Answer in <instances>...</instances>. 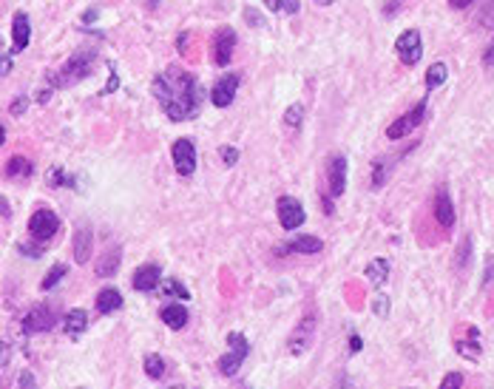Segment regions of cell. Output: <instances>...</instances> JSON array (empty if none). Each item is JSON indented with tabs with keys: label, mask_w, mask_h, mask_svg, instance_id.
<instances>
[{
	"label": "cell",
	"mask_w": 494,
	"mask_h": 389,
	"mask_svg": "<svg viewBox=\"0 0 494 389\" xmlns=\"http://www.w3.org/2000/svg\"><path fill=\"white\" fill-rule=\"evenodd\" d=\"M151 91H154L159 108L174 122H185L199 114V105H202L199 80L179 66L162 68L151 82Z\"/></svg>",
	"instance_id": "6da1fadb"
},
{
	"label": "cell",
	"mask_w": 494,
	"mask_h": 389,
	"mask_svg": "<svg viewBox=\"0 0 494 389\" xmlns=\"http://www.w3.org/2000/svg\"><path fill=\"white\" fill-rule=\"evenodd\" d=\"M94 60H97V52H94V49H80V52H74L57 71L49 74L52 85H54V89H68V85L86 80V77L91 74Z\"/></svg>",
	"instance_id": "7a4b0ae2"
},
{
	"label": "cell",
	"mask_w": 494,
	"mask_h": 389,
	"mask_svg": "<svg viewBox=\"0 0 494 389\" xmlns=\"http://www.w3.org/2000/svg\"><path fill=\"white\" fill-rule=\"evenodd\" d=\"M247 353H250V344H247V338L241 335V332H227V353L219 358V372L222 375H236L239 372V367L244 364V358H247Z\"/></svg>",
	"instance_id": "3957f363"
},
{
	"label": "cell",
	"mask_w": 494,
	"mask_h": 389,
	"mask_svg": "<svg viewBox=\"0 0 494 389\" xmlns=\"http://www.w3.org/2000/svg\"><path fill=\"white\" fill-rule=\"evenodd\" d=\"M60 230V219L57 213L49 210V207H37L31 216H29V236L37 239V242H49L54 233Z\"/></svg>",
	"instance_id": "277c9868"
},
{
	"label": "cell",
	"mask_w": 494,
	"mask_h": 389,
	"mask_svg": "<svg viewBox=\"0 0 494 389\" xmlns=\"http://www.w3.org/2000/svg\"><path fill=\"white\" fill-rule=\"evenodd\" d=\"M424 117H426V97H424L415 108H409L403 117H398V119L387 128V137H389V140H403V137H409V134L424 122Z\"/></svg>",
	"instance_id": "5b68a950"
},
{
	"label": "cell",
	"mask_w": 494,
	"mask_h": 389,
	"mask_svg": "<svg viewBox=\"0 0 494 389\" xmlns=\"http://www.w3.org/2000/svg\"><path fill=\"white\" fill-rule=\"evenodd\" d=\"M276 213H278V225H281L284 230H296V228H301L304 219H307V210L301 207V202H299L296 196H281V199L276 202Z\"/></svg>",
	"instance_id": "8992f818"
},
{
	"label": "cell",
	"mask_w": 494,
	"mask_h": 389,
	"mask_svg": "<svg viewBox=\"0 0 494 389\" xmlns=\"http://www.w3.org/2000/svg\"><path fill=\"white\" fill-rule=\"evenodd\" d=\"M395 52L401 57L403 66H415L424 54V40H421V31L418 29H406L398 40H395Z\"/></svg>",
	"instance_id": "52a82bcc"
},
{
	"label": "cell",
	"mask_w": 494,
	"mask_h": 389,
	"mask_svg": "<svg viewBox=\"0 0 494 389\" xmlns=\"http://www.w3.org/2000/svg\"><path fill=\"white\" fill-rule=\"evenodd\" d=\"M313 338H315V316H304L299 327L290 332V338H287V350L293 355H304L313 347Z\"/></svg>",
	"instance_id": "ba28073f"
},
{
	"label": "cell",
	"mask_w": 494,
	"mask_h": 389,
	"mask_svg": "<svg viewBox=\"0 0 494 389\" xmlns=\"http://www.w3.org/2000/svg\"><path fill=\"white\" fill-rule=\"evenodd\" d=\"M54 324H57V313H54V307H49V304H37V307H31V310L23 316V330H26L29 335H34V332H49Z\"/></svg>",
	"instance_id": "9c48e42d"
},
{
	"label": "cell",
	"mask_w": 494,
	"mask_h": 389,
	"mask_svg": "<svg viewBox=\"0 0 494 389\" xmlns=\"http://www.w3.org/2000/svg\"><path fill=\"white\" fill-rule=\"evenodd\" d=\"M171 159L179 177H190L196 170V145L190 140H177L171 148Z\"/></svg>",
	"instance_id": "30bf717a"
},
{
	"label": "cell",
	"mask_w": 494,
	"mask_h": 389,
	"mask_svg": "<svg viewBox=\"0 0 494 389\" xmlns=\"http://www.w3.org/2000/svg\"><path fill=\"white\" fill-rule=\"evenodd\" d=\"M239 82H241V77H239L236 71H233V74L219 77V80H216V85H214V91H211V103H214L216 108H227V105L233 103L236 91H239Z\"/></svg>",
	"instance_id": "8fae6325"
},
{
	"label": "cell",
	"mask_w": 494,
	"mask_h": 389,
	"mask_svg": "<svg viewBox=\"0 0 494 389\" xmlns=\"http://www.w3.org/2000/svg\"><path fill=\"white\" fill-rule=\"evenodd\" d=\"M233 49H236V31L230 26H222L216 40H214V60H216V66H227L233 60Z\"/></svg>",
	"instance_id": "7c38bea8"
},
{
	"label": "cell",
	"mask_w": 494,
	"mask_h": 389,
	"mask_svg": "<svg viewBox=\"0 0 494 389\" xmlns=\"http://www.w3.org/2000/svg\"><path fill=\"white\" fill-rule=\"evenodd\" d=\"M327 185H329V196H341L347 191V159L344 156H333V159H329Z\"/></svg>",
	"instance_id": "4fadbf2b"
},
{
	"label": "cell",
	"mask_w": 494,
	"mask_h": 389,
	"mask_svg": "<svg viewBox=\"0 0 494 389\" xmlns=\"http://www.w3.org/2000/svg\"><path fill=\"white\" fill-rule=\"evenodd\" d=\"M159 281H162V267L159 265H142V267H137V273L131 279L137 293H151V290L159 287Z\"/></svg>",
	"instance_id": "5bb4252c"
},
{
	"label": "cell",
	"mask_w": 494,
	"mask_h": 389,
	"mask_svg": "<svg viewBox=\"0 0 494 389\" xmlns=\"http://www.w3.org/2000/svg\"><path fill=\"white\" fill-rule=\"evenodd\" d=\"M91 250H94V233H91L89 225H80L77 233H74V262L86 265L91 258Z\"/></svg>",
	"instance_id": "9a60e30c"
},
{
	"label": "cell",
	"mask_w": 494,
	"mask_h": 389,
	"mask_svg": "<svg viewBox=\"0 0 494 389\" xmlns=\"http://www.w3.org/2000/svg\"><path fill=\"white\" fill-rule=\"evenodd\" d=\"M435 219H437V225L446 228V230L455 228V207H451V199H449V191H446V188H440V191L435 193Z\"/></svg>",
	"instance_id": "2e32d148"
},
{
	"label": "cell",
	"mask_w": 494,
	"mask_h": 389,
	"mask_svg": "<svg viewBox=\"0 0 494 389\" xmlns=\"http://www.w3.org/2000/svg\"><path fill=\"white\" fill-rule=\"evenodd\" d=\"M324 250V242L318 236H296L287 244L278 247V253H301V256H313V253H321Z\"/></svg>",
	"instance_id": "e0dca14e"
},
{
	"label": "cell",
	"mask_w": 494,
	"mask_h": 389,
	"mask_svg": "<svg viewBox=\"0 0 494 389\" xmlns=\"http://www.w3.org/2000/svg\"><path fill=\"white\" fill-rule=\"evenodd\" d=\"M86 330H89V316H86V310L74 307V310H68V313L63 316V332H66L71 341H77Z\"/></svg>",
	"instance_id": "ac0fdd59"
},
{
	"label": "cell",
	"mask_w": 494,
	"mask_h": 389,
	"mask_svg": "<svg viewBox=\"0 0 494 389\" xmlns=\"http://www.w3.org/2000/svg\"><path fill=\"white\" fill-rule=\"evenodd\" d=\"M29 37H31L29 15H26V12H17V15L12 17V43H15L12 52H23V49L29 46Z\"/></svg>",
	"instance_id": "d6986e66"
},
{
	"label": "cell",
	"mask_w": 494,
	"mask_h": 389,
	"mask_svg": "<svg viewBox=\"0 0 494 389\" xmlns=\"http://www.w3.org/2000/svg\"><path fill=\"white\" fill-rule=\"evenodd\" d=\"M119 262H122V250H119V244H114L111 250H105V253L97 258L94 270H97V276L108 279V276H117V270H119Z\"/></svg>",
	"instance_id": "ffe728a7"
},
{
	"label": "cell",
	"mask_w": 494,
	"mask_h": 389,
	"mask_svg": "<svg viewBox=\"0 0 494 389\" xmlns=\"http://www.w3.org/2000/svg\"><path fill=\"white\" fill-rule=\"evenodd\" d=\"M159 318H162V324L165 327H171V330H182L185 324H188V307L185 304H165L162 310H159Z\"/></svg>",
	"instance_id": "44dd1931"
},
{
	"label": "cell",
	"mask_w": 494,
	"mask_h": 389,
	"mask_svg": "<svg viewBox=\"0 0 494 389\" xmlns=\"http://www.w3.org/2000/svg\"><path fill=\"white\" fill-rule=\"evenodd\" d=\"M119 307H122V293H119V290L105 287V290H100V293H97V310H100L103 316L117 313Z\"/></svg>",
	"instance_id": "7402d4cb"
},
{
	"label": "cell",
	"mask_w": 494,
	"mask_h": 389,
	"mask_svg": "<svg viewBox=\"0 0 494 389\" xmlns=\"http://www.w3.org/2000/svg\"><path fill=\"white\" fill-rule=\"evenodd\" d=\"M458 353L469 361H477L480 358V332L477 327H469V338H461L458 341Z\"/></svg>",
	"instance_id": "603a6c76"
},
{
	"label": "cell",
	"mask_w": 494,
	"mask_h": 389,
	"mask_svg": "<svg viewBox=\"0 0 494 389\" xmlns=\"http://www.w3.org/2000/svg\"><path fill=\"white\" fill-rule=\"evenodd\" d=\"M364 276H366L369 284H378V287H381V284L389 279V262H387V258H373V262L366 265Z\"/></svg>",
	"instance_id": "cb8c5ba5"
},
{
	"label": "cell",
	"mask_w": 494,
	"mask_h": 389,
	"mask_svg": "<svg viewBox=\"0 0 494 389\" xmlns=\"http://www.w3.org/2000/svg\"><path fill=\"white\" fill-rule=\"evenodd\" d=\"M46 185L49 188H77V179L71 174H66V170L60 165H52L46 170Z\"/></svg>",
	"instance_id": "d4e9b609"
},
{
	"label": "cell",
	"mask_w": 494,
	"mask_h": 389,
	"mask_svg": "<svg viewBox=\"0 0 494 389\" xmlns=\"http://www.w3.org/2000/svg\"><path fill=\"white\" fill-rule=\"evenodd\" d=\"M34 174V165L26 159V156H12L6 162V177H15V179H29Z\"/></svg>",
	"instance_id": "484cf974"
},
{
	"label": "cell",
	"mask_w": 494,
	"mask_h": 389,
	"mask_svg": "<svg viewBox=\"0 0 494 389\" xmlns=\"http://www.w3.org/2000/svg\"><path fill=\"white\" fill-rule=\"evenodd\" d=\"M159 293H162V298H182V301H188V298H190L188 287H185L182 281H177V279L162 281V284H159Z\"/></svg>",
	"instance_id": "4316f807"
},
{
	"label": "cell",
	"mask_w": 494,
	"mask_h": 389,
	"mask_svg": "<svg viewBox=\"0 0 494 389\" xmlns=\"http://www.w3.org/2000/svg\"><path fill=\"white\" fill-rule=\"evenodd\" d=\"M446 77H449L446 63H432V66H429V71H426V89H429V91H435L437 85H443V82H446Z\"/></svg>",
	"instance_id": "83f0119b"
},
{
	"label": "cell",
	"mask_w": 494,
	"mask_h": 389,
	"mask_svg": "<svg viewBox=\"0 0 494 389\" xmlns=\"http://www.w3.org/2000/svg\"><path fill=\"white\" fill-rule=\"evenodd\" d=\"M389 168H392L389 156H381V159H375V162H373V188H375V191H378V188L387 182Z\"/></svg>",
	"instance_id": "f1b7e54d"
},
{
	"label": "cell",
	"mask_w": 494,
	"mask_h": 389,
	"mask_svg": "<svg viewBox=\"0 0 494 389\" xmlns=\"http://www.w3.org/2000/svg\"><path fill=\"white\" fill-rule=\"evenodd\" d=\"M165 358L162 355H156V353H151V355H145V375L148 378H154V381H159L162 375H165Z\"/></svg>",
	"instance_id": "f546056e"
},
{
	"label": "cell",
	"mask_w": 494,
	"mask_h": 389,
	"mask_svg": "<svg viewBox=\"0 0 494 389\" xmlns=\"http://www.w3.org/2000/svg\"><path fill=\"white\" fill-rule=\"evenodd\" d=\"M68 273V267L66 265H54L49 273H46V279H43V290H52V287H57L60 281H63V276Z\"/></svg>",
	"instance_id": "4dcf8cb0"
},
{
	"label": "cell",
	"mask_w": 494,
	"mask_h": 389,
	"mask_svg": "<svg viewBox=\"0 0 494 389\" xmlns=\"http://www.w3.org/2000/svg\"><path fill=\"white\" fill-rule=\"evenodd\" d=\"M301 117H304V105H299V103L284 111V122L290 125V128H299V125H301Z\"/></svg>",
	"instance_id": "1f68e13d"
},
{
	"label": "cell",
	"mask_w": 494,
	"mask_h": 389,
	"mask_svg": "<svg viewBox=\"0 0 494 389\" xmlns=\"http://www.w3.org/2000/svg\"><path fill=\"white\" fill-rule=\"evenodd\" d=\"M461 386H463V375H461V372H449V375L440 381L437 389H461Z\"/></svg>",
	"instance_id": "d6a6232c"
},
{
	"label": "cell",
	"mask_w": 494,
	"mask_h": 389,
	"mask_svg": "<svg viewBox=\"0 0 494 389\" xmlns=\"http://www.w3.org/2000/svg\"><path fill=\"white\" fill-rule=\"evenodd\" d=\"M15 389H37V378H34L29 369H23V372L17 375V383H15Z\"/></svg>",
	"instance_id": "836d02e7"
},
{
	"label": "cell",
	"mask_w": 494,
	"mask_h": 389,
	"mask_svg": "<svg viewBox=\"0 0 494 389\" xmlns=\"http://www.w3.org/2000/svg\"><path fill=\"white\" fill-rule=\"evenodd\" d=\"M373 313L381 316V318H387V313H389V298L387 295H375L373 298Z\"/></svg>",
	"instance_id": "e575fe53"
},
{
	"label": "cell",
	"mask_w": 494,
	"mask_h": 389,
	"mask_svg": "<svg viewBox=\"0 0 494 389\" xmlns=\"http://www.w3.org/2000/svg\"><path fill=\"white\" fill-rule=\"evenodd\" d=\"M480 23L488 26V29H494V0H488V3L483 6V12H480Z\"/></svg>",
	"instance_id": "d590c367"
},
{
	"label": "cell",
	"mask_w": 494,
	"mask_h": 389,
	"mask_svg": "<svg viewBox=\"0 0 494 389\" xmlns=\"http://www.w3.org/2000/svg\"><path fill=\"white\" fill-rule=\"evenodd\" d=\"M17 250H20L23 256H29V258H40V256H43V247H40V244L34 247V244H26V242H20V244H17Z\"/></svg>",
	"instance_id": "8d00e7d4"
},
{
	"label": "cell",
	"mask_w": 494,
	"mask_h": 389,
	"mask_svg": "<svg viewBox=\"0 0 494 389\" xmlns=\"http://www.w3.org/2000/svg\"><path fill=\"white\" fill-rule=\"evenodd\" d=\"M222 159H225L227 168H233V165L239 162V151H236V148H222Z\"/></svg>",
	"instance_id": "74e56055"
},
{
	"label": "cell",
	"mask_w": 494,
	"mask_h": 389,
	"mask_svg": "<svg viewBox=\"0 0 494 389\" xmlns=\"http://www.w3.org/2000/svg\"><path fill=\"white\" fill-rule=\"evenodd\" d=\"M26 105H29V100H26V97H20V100H15V103L9 105V114H12V117H20V114L26 111Z\"/></svg>",
	"instance_id": "f35d334b"
},
{
	"label": "cell",
	"mask_w": 494,
	"mask_h": 389,
	"mask_svg": "<svg viewBox=\"0 0 494 389\" xmlns=\"http://www.w3.org/2000/svg\"><path fill=\"white\" fill-rule=\"evenodd\" d=\"M466 258H472V239H466L461 247V262H458L461 267H466Z\"/></svg>",
	"instance_id": "ab89813d"
},
{
	"label": "cell",
	"mask_w": 494,
	"mask_h": 389,
	"mask_svg": "<svg viewBox=\"0 0 494 389\" xmlns=\"http://www.w3.org/2000/svg\"><path fill=\"white\" fill-rule=\"evenodd\" d=\"M117 85H119V77H117V71H111V82H108V85H105V89H103V91H100V94H111V91H114V89H117Z\"/></svg>",
	"instance_id": "60d3db41"
},
{
	"label": "cell",
	"mask_w": 494,
	"mask_h": 389,
	"mask_svg": "<svg viewBox=\"0 0 494 389\" xmlns=\"http://www.w3.org/2000/svg\"><path fill=\"white\" fill-rule=\"evenodd\" d=\"M338 389H358V386H355V381L350 375H341L338 378Z\"/></svg>",
	"instance_id": "b9f144b4"
},
{
	"label": "cell",
	"mask_w": 494,
	"mask_h": 389,
	"mask_svg": "<svg viewBox=\"0 0 494 389\" xmlns=\"http://www.w3.org/2000/svg\"><path fill=\"white\" fill-rule=\"evenodd\" d=\"M264 6H267L270 12H281V9H284V0H264Z\"/></svg>",
	"instance_id": "7bdbcfd3"
},
{
	"label": "cell",
	"mask_w": 494,
	"mask_h": 389,
	"mask_svg": "<svg viewBox=\"0 0 494 389\" xmlns=\"http://www.w3.org/2000/svg\"><path fill=\"white\" fill-rule=\"evenodd\" d=\"M361 347H364L361 338H358V335H350V353H361Z\"/></svg>",
	"instance_id": "ee69618b"
},
{
	"label": "cell",
	"mask_w": 494,
	"mask_h": 389,
	"mask_svg": "<svg viewBox=\"0 0 494 389\" xmlns=\"http://www.w3.org/2000/svg\"><path fill=\"white\" fill-rule=\"evenodd\" d=\"M474 0H449V6L451 9H466V6H472Z\"/></svg>",
	"instance_id": "f6af8a7d"
},
{
	"label": "cell",
	"mask_w": 494,
	"mask_h": 389,
	"mask_svg": "<svg viewBox=\"0 0 494 389\" xmlns=\"http://www.w3.org/2000/svg\"><path fill=\"white\" fill-rule=\"evenodd\" d=\"M483 63H486V66H494V40H491V46H488V52L483 54Z\"/></svg>",
	"instance_id": "bcb514c9"
},
{
	"label": "cell",
	"mask_w": 494,
	"mask_h": 389,
	"mask_svg": "<svg viewBox=\"0 0 494 389\" xmlns=\"http://www.w3.org/2000/svg\"><path fill=\"white\" fill-rule=\"evenodd\" d=\"M91 20H97V9H89L86 15H82V23H91Z\"/></svg>",
	"instance_id": "7dc6e473"
},
{
	"label": "cell",
	"mask_w": 494,
	"mask_h": 389,
	"mask_svg": "<svg viewBox=\"0 0 494 389\" xmlns=\"http://www.w3.org/2000/svg\"><path fill=\"white\" fill-rule=\"evenodd\" d=\"M9 71H12V57L6 54V57H3V71H0V74H3V77H6Z\"/></svg>",
	"instance_id": "c3c4849f"
},
{
	"label": "cell",
	"mask_w": 494,
	"mask_h": 389,
	"mask_svg": "<svg viewBox=\"0 0 494 389\" xmlns=\"http://www.w3.org/2000/svg\"><path fill=\"white\" fill-rule=\"evenodd\" d=\"M244 15H247V20H250V23H253V26H259V15H256V12H253V9H247V12H244Z\"/></svg>",
	"instance_id": "681fc988"
},
{
	"label": "cell",
	"mask_w": 494,
	"mask_h": 389,
	"mask_svg": "<svg viewBox=\"0 0 494 389\" xmlns=\"http://www.w3.org/2000/svg\"><path fill=\"white\" fill-rule=\"evenodd\" d=\"M49 97H52V91H49V89H46V91H40V94H37V100H40V103H49Z\"/></svg>",
	"instance_id": "f907efd6"
},
{
	"label": "cell",
	"mask_w": 494,
	"mask_h": 389,
	"mask_svg": "<svg viewBox=\"0 0 494 389\" xmlns=\"http://www.w3.org/2000/svg\"><path fill=\"white\" fill-rule=\"evenodd\" d=\"M0 205H3V219H9V199H3Z\"/></svg>",
	"instance_id": "816d5d0a"
},
{
	"label": "cell",
	"mask_w": 494,
	"mask_h": 389,
	"mask_svg": "<svg viewBox=\"0 0 494 389\" xmlns=\"http://www.w3.org/2000/svg\"><path fill=\"white\" fill-rule=\"evenodd\" d=\"M162 389H185L182 383H174V386H162Z\"/></svg>",
	"instance_id": "f5cc1de1"
},
{
	"label": "cell",
	"mask_w": 494,
	"mask_h": 389,
	"mask_svg": "<svg viewBox=\"0 0 494 389\" xmlns=\"http://www.w3.org/2000/svg\"><path fill=\"white\" fill-rule=\"evenodd\" d=\"M318 3H329V0H318Z\"/></svg>",
	"instance_id": "db71d44e"
},
{
	"label": "cell",
	"mask_w": 494,
	"mask_h": 389,
	"mask_svg": "<svg viewBox=\"0 0 494 389\" xmlns=\"http://www.w3.org/2000/svg\"><path fill=\"white\" fill-rule=\"evenodd\" d=\"M406 389H415V386H406Z\"/></svg>",
	"instance_id": "11a10c76"
},
{
	"label": "cell",
	"mask_w": 494,
	"mask_h": 389,
	"mask_svg": "<svg viewBox=\"0 0 494 389\" xmlns=\"http://www.w3.org/2000/svg\"><path fill=\"white\" fill-rule=\"evenodd\" d=\"M77 389H82V386H77Z\"/></svg>",
	"instance_id": "9f6ffc18"
}]
</instances>
